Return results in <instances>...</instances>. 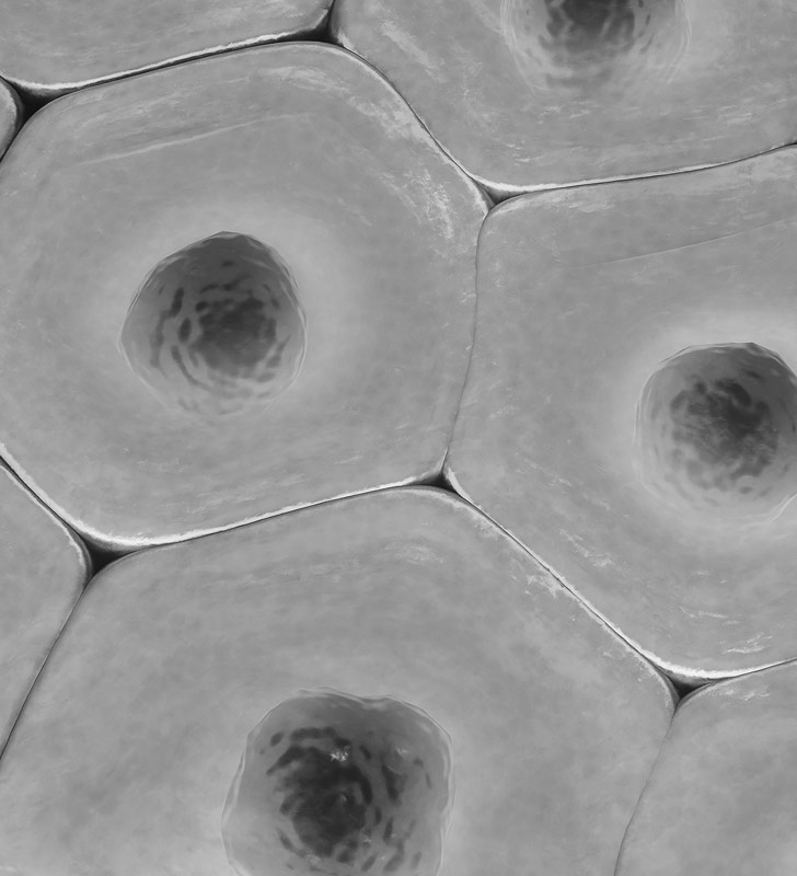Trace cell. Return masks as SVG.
<instances>
[{"mask_svg":"<svg viewBox=\"0 0 797 876\" xmlns=\"http://www.w3.org/2000/svg\"><path fill=\"white\" fill-rule=\"evenodd\" d=\"M452 784L449 736L423 710L301 692L250 734L224 845L251 875H435Z\"/></svg>","mask_w":797,"mask_h":876,"instance_id":"6da1fadb","label":"cell"},{"mask_svg":"<svg viewBox=\"0 0 797 876\" xmlns=\"http://www.w3.org/2000/svg\"><path fill=\"white\" fill-rule=\"evenodd\" d=\"M614 876H797L796 659L678 702Z\"/></svg>","mask_w":797,"mask_h":876,"instance_id":"7a4b0ae2","label":"cell"},{"mask_svg":"<svg viewBox=\"0 0 797 876\" xmlns=\"http://www.w3.org/2000/svg\"><path fill=\"white\" fill-rule=\"evenodd\" d=\"M305 331L279 253L249 233L220 231L152 269L120 345L136 374L206 430L286 389L300 369Z\"/></svg>","mask_w":797,"mask_h":876,"instance_id":"3957f363","label":"cell"},{"mask_svg":"<svg viewBox=\"0 0 797 876\" xmlns=\"http://www.w3.org/2000/svg\"><path fill=\"white\" fill-rule=\"evenodd\" d=\"M635 435L646 466L690 500L758 499L795 471L796 377L753 343L686 348L646 382Z\"/></svg>","mask_w":797,"mask_h":876,"instance_id":"277c9868","label":"cell"},{"mask_svg":"<svg viewBox=\"0 0 797 876\" xmlns=\"http://www.w3.org/2000/svg\"><path fill=\"white\" fill-rule=\"evenodd\" d=\"M323 1H0L2 79L41 96L238 49L325 25Z\"/></svg>","mask_w":797,"mask_h":876,"instance_id":"5b68a950","label":"cell"},{"mask_svg":"<svg viewBox=\"0 0 797 876\" xmlns=\"http://www.w3.org/2000/svg\"><path fill=\"white\" fill-rule=\"evenodd\" d=\"M1 613L8 631L49 634L72 616L89 583L82 537L5 464L0 468Z\"/></svg>","mask_w":797,"mask_h":876,"instance_id":"8992f818","label":"cell"},{"mask_svg":"<svg viewBox=\"0 0 797 876\" xmlns=\"http://www.w3.org/2000/svg\"><path fill=\"white\" fill-rule=\"evenodd\" d=\"M0 142L2 157L12 146L22 129V103L16 90L14 89V85L4 79H1L0 81Z\"/></svg>","mask_w":797,"mask_h":876,"instance_id":"52a82bcc","label":"cell"}]
</instances>
